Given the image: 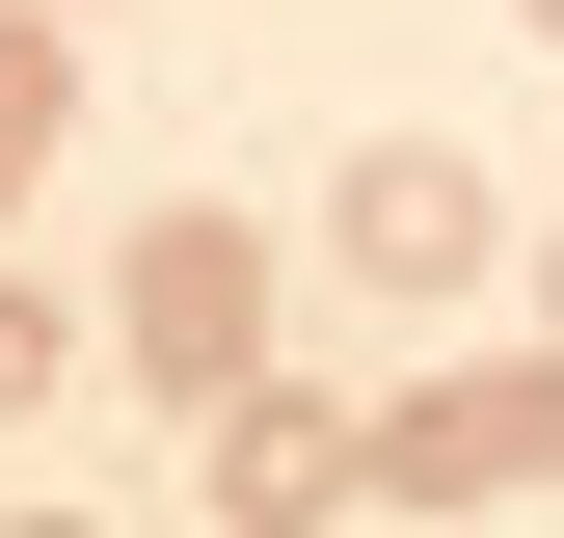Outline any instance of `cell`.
<instances>
[{"label": "cell", "instance_id": "obj_8", "mask_svg": "<svg viewBox=\"0 0 564 538\" xmlns=\"http://www.w3.org/2000/svg\"><path fill=\"white\" fill-rule=\"evenodd\" d=\"M538 28H564V0H538Z\"/></svg>", "mask_w": 564, "mask_h": 538}, {"label": "cell", "instance_id": "obj_2", "mask_svg": "<svg viewBox=\"0 0 564 538\" xmlns=\"http://www.w3.org/2000/svg\"><path fill=\"white\" fill-rule=\"evenodd\" d=\"M323 243L377 269V297H484V243H511V189H484L457 134H377V162L323 189Z\"/></svg>", "mask_w": 564, "mask_h": 538}, {"label": "cell", "instance_id": "obj_4", "mask_svg": "<svg viewBox=\"0 0 564 538\" xmlns=\"http://www.w3.org/2000/svg\"><path fill=\"white\" fill-rule=\"evenodd\" d=\"M188 458H216V538H296L377 485V404H296V377H242V404H188Z\"/></svg>", "mask_w": 564, "mask_h": 538}, {"label": "cell", "instance_id": "obj_1", "mask_svg": "<svg viewBox=\"0 0 564 538\" xmlns=\"http://www.w3.org/2000/svg\"><path fill=\"white\" fill-rule=\"evenodd\" d=\"M377 485H403V512H511V485H564V351H484V377L431 351V377L377 404Z\"/></svg>", "mask_w": 564, "mask_h": 538}, {"label": "cell", "instance_id": "obj_7", "mask_svg": "<svg viewBox=\"0 0 564 538\" xmlns=\"http://www.w3.org/2000/svg\"><path fill=\"white\" fill-rule=\"evenodd\" d=\"M0 538H82V512H0Z\"/></svg>", "mask_w": 564, "mask_h": 538}, {"label": "cell", "instance_id": "obj_3", "mask_svg": "<svg viewBox=\"0 0 564 538\" xmlns=\"http://www.w3.org/2000/svg\"><path fill=\"white\" fill-rule=\"evenodd\" d=\"M134 377H162V404H242L269 377V243L242 216H162V243H134Z\"/></svg>", "mask_w": 564, "mask_h": 538}, {"label": "cell", "instance_id": "obj_6", "mask_svg": "<svg viewBox=\"0 0 564 538\" xmlns=\"http://www.w3.org/2000/svg\"><path fill=\"white\" fill-rule=\"evenodd\" d=\"M54 351H82V323H54L28 269H0V404H54Z\"/></svg>", "mask_w": 564, "mask_h": 538}, {"label": "cell", "instance_id": "obj_5", "mask_svg": "<svg viewBox=\"0 0 564 538\" xmlns=\"http://www.w3.org/2000/svg\"><path fill=\"white\" fill-rule=\"evenodd\" d=\"M54 108H82V54H54V28H0V189L54 162Z\"/></svg>", "mask_w": 564, "mask_h": 538}]
</instances>
